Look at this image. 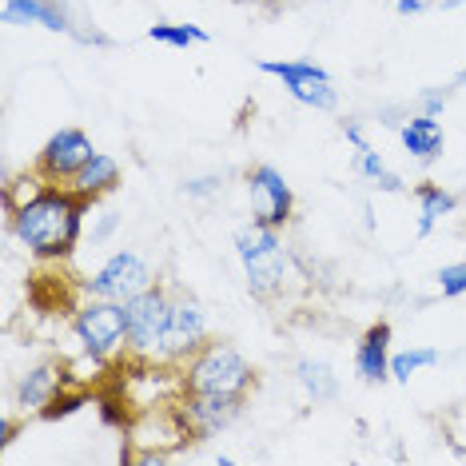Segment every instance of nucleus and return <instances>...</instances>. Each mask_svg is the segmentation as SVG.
Masks as SVG:
<instances>
[{
	"instance_id": "6",
	"label": "nucleus",
	"mask_w": 466,
	"mask_h": 466,
	"mask_svg": "<svg viewBox=\"0 0 466 466\" xmlns=\"http://www.w3.org/2000/svg\"><path fill=\"white\" fill-rule=\"evenodd\" d=\"M256 68L263 76H275L283 88H288L291 100H299L315 112H331L339 104L335 80L327 76V68H319L315 60H259Z\"/></svg>"
},
{
	"instance_id": "26",
	"label": "nucleus",
	"mask_w": 466,
	"mask_h": 466,
	"mask_svg": "<svg viewBox=\"0 0 466 466\" xmlns=\"http://www.w3.org/2000/svg\"><path fill=\"white\" fill-rule=\"evenodd\" d=\"M395 8H399V16H419L427 8V0H399Z\"/></svg>"
},
{
	"instance_id": "1",
	"label": "nucleus",
	"mask_w": 466,
	"mask_h": 466,
	"mask_svg": "<svg viewBox=\"0 0 466 466\" xmlns=\"http://www.w3.org/2000/svg\"><path fill=\"white\" fill-rule=\"evenodd\" d=\"M45 176L33 179L25 196L8 192V224H13L16 243L33 259H65L80 243L84 231V208L88 199L76 196L65 184H40Z\"/></svg>"
},
{
	"instance_id": "24",
	"label": "nucleus",
	"mask_w": 466,
	"mask_h": 466,
	"mask_svg": "<svg viewBox=\"0 0 466 466\" xmlns=\"http://www.w3.org/2000/svg\"><path fill=\"white\" fill-rule=\"evenodd\" d=\"M211 192H219V176H204V179L184 184V196H211Z\"/></svg>"
},
{
	"instance_id": "14",
	"label": "nucleus",
	"mask_w": 466,
	"mask_h": 466,
	"mask_svg": "<svg viewBox=\"0 0 466 466\" xmlns=\"http://www.w3.org/2000/svg\"><path fill=\"white\" fill-rule=\"evenodd\" d=\"M60 387H65V375H60L56 363H36L28 367L25 375L16 379L13 387V402L25 415H40V410L52 407V399L60 395Z\"/></svg>"
},
{
	"instance_id": "3",
	"label": "nucleus",
	"mask_w": 466,
	"mask_h": 466,
	"mask_svg": "<svg viewBox=\"0 0 466 466\" xmlns=\"http://www.w3.org/2000/svg\"><path fill=\"white\" fill-rule=\"evenodd\" d=\"M187 395H216L243 402L248 390L256 387V367L243 359L231 343H204L199 351L179 367Z\"/></svg>"
},
{
	"instance_id": "20",
	"label": "nucleus",
	"mask_w": 466,
	"mask_h": 466,
	"mask_svg": "<svg viewBox=\"0 0 466 466\" xmlns=\"http://www.w3.org/2000/svg\"><path fill=\"white\" fill-rule=\"evenodd\" d=\"M439 359L442 355L434 351V347H410V351H399V355H390V379H395V383H410V375L434 367Z\"/></svg>"
},
{
	"instance_id": "29",
	"label": "nucleus",
	"mask_w": 466,
	"mask_h": 466,
	"mask_svg": "<svg viewBox=\"0 0 466 466\" xmlns=\"http://www.w3.org/2000/svg\"><path fill=\"white\" fill-rule=\"evenodd\" d=\"M279 5H299V0H279Z\"/></svg>"
},
{
	"instance_id": "22",
	"label": "nucleus",
	"mask_w": 466,
	"mask_h": 466,
	"mask_svg": "<svg viewBox=\"0 0 466 466\" xmlns=\"http://www.w3.org/2000/svg\"><path fill=\"white\" fill-rule=\"evenodd\" d=\"M439 291L447 295V299H459V295H466V259L459 263H447V268H439Z\"/></svg>"
},
{
	"instance_id": "13",
	"label": "nucleus",
	"mask_w": 466,
	"mask_h": 466,
	"mask_svg": "<svg viewBox=\"0 0 466 466\" xmlns=\"http://www.w3.org/2000/svg\"><path fill=\"white\" fill-rule=\"evenodd\" d=\"M343 136H347V144L355 147V172L363 176L370 187H379V192H390V196L407 192L402 176H399V172H390L383 156H379L375 147L367 144V136H363V128H359V120H343Z\"/></svg>"
},
{
	"instance_id": "9",
	"label": "nucleus",
	"mask_w": 466,
	"mask_h": 466,
	"mask_svg": "<svg viewBox=\"0 0 466 466\" xmlns=\"http://www.w3.org/2000/svg\"><path fill=\"white\" fill-rule=\"evenodd\" d=\"M204 343H208V311L196 299H187V295H172L164 347L152 367H184Z\"/></svg>"
},
{
	"instance_id": "18",
	"label": "nucleus",
	"mask_w": 466,
	"mask_h": 466,
	"mask_svg": "<svg viewBox=\"0 0 466 466\" xmlns=\"http://www.w3.org/2000/svg\"><path fill=\"white\" fill-rule=\"evenodd\" d=\"M415 199H419V224H415L419 239H427L431 231L454 211V204H459V199H454L447 187H439V184H422L419 192H415Z\"/></svg>"
},
{
	"instance_id": "17",
	"label": "nucleus",
	"mask_w": 466,
	"mask_h": 466,
	"mask_svg": "<svg viewBox=\"0 0 466 466\" xmlns=\"http://www.w3.org/2000/svg\"><path fill=\"white\" fill-rule=\"evenodd\" d=\"M116 184H120V164H116L108 152H96L88 164L80 167L76 176L68 179L72 192L84 196L88 204H96V199H104L108 192H116Z\"/></svg>"
},
{
	"instance_id": "16",
	"label": "nucleus",
	"mask_w": 466,
	"mask_h": 466,
	"mask_svg": "<svg viewBox=\"0 0 466 466\" xmlns=\"http://www.w3.org/2000/svg\"><path fill=\"white\" fill-rule=\"evenodd\" d=\"M355 375L363 383H387L390 379V327L387 323H375L370 331L359 339L355 347Z\"/></svg>"
},
{
	"instance_id": "27",
	"label": "nucleus",
	"mask_w": 466,
	"mask_h": 466,
	"mask_svg": "<svg viewBox=\"0 0 466 466\" xmlns=\"http://www.w3.org/2000/svg\"><path fill=\"white\" fill-rule=\"evenodd\" d=\"M459 5H466V0H442V8H459Z\"/></svg>"
},
{
	"instance_id": "4",
	"label": "nucleus",
	"mask_w": 466,
	"mask_h": 466,
	"mask_svg": "<svg viewBox=\"0 0 466 466\" xmlns=\"http://www.w3.org/2000/svg\"><path fill=\"white\" fill-rule=\"evenodd\" d=\"M72 335L88 359H116L128 351V307L88 295L72 315Z\"/></svg>"
},
{
	"instance_id": "11",
	"label": "nucleus",
	"mask_w": 466,
	"mask_h": 466,
	"mask_svg": "<svg viewBox=\"0 0 466 466\" xmlns=\"http://www.w3.org/2000/svg\"><path fill=\"white\" fill-rule=\"evenodd\" d=\"M96 156V144H92V136L88 132H80V128H60V132H52L48 136V144L40 147V156H36V172L52 179V184H68L72 176L80 172L84 164Z\"/></svg>"
},
{
	"instance_id": "2",
	"label": "nucleus",
	"mask_w": 466,
	"mask_h": 466,
	"mask_svg": "<svg viewBox=\"0 0 466 466\" xmlns=\"http://www.w3.org/2000/svg\"><path fill=\"white\" fill-rule=\"evenodd\" d=\"M236 256L243 263V275H248V291L256 299H279L283 288L291 279V256H288V243H283L279 228L268 224H243L236 231Z\"/></svg>"
},
{
	"instance_id": "7",
	"label": "nucleus",
	"mask_w": 466,
	"mask_h": 466,
	"mask_svg": "<svg viewBox=\"0 0 466 466\" xmlns=\"http://www.w3.org/2000/svg\"><path fill=\"white\" fill-rule=\"evenodd\" d=\"M0 13L8 25H40L48 33H65L80 45H108V36L88 25L84 16H72V0H0Z\"/></svg>"
},
{
	"instance_id": "5",
	"label": "nucleus",
	"mask_w": 466,
	"mask_h": 466,
	"mask_svg": "<svg viewBox=\"0 0 466 466\" xmlns=\"http://www.w3.org/2000/svg\"><path fill=\"white\" fill-rule=\"evenodd\" d=\"M152 288H156V271L147 268V259L124 248L112 251L100 263V271L84 279V295H96V299H112V303H132Z\"/></svg>"
},
{
	"instance_id": "28",
	"label": "nucleus",
	"mask_w": 466,
	"mask_h": 466,
	"mask_svg": "<svg viewBox=\"0 0 466 466\" xmlns=\"http://www.w3.org/2000/svg\"><path fill=\"white\" fill-rule=\"evenodd\" d=\"M454 84H459V88H466V72H459V80H454Z\"/></svg>"
},
{
	"instance_id": "19",
	"label": "nucleus",
	"mask_w": 466,
	"mask_h": 466,
	"mask_svg": "<svg viewBox=\"0 0 466 466\" xmlns=\"http://www.w3.org/2000/svg\"><path fill=\"white\" fill-rule=\"evenodd\" d=\"M295 375H299L303 390L315 402H331L339 395V375L323 363V359H299V363H295Z\"/></svg>"
},
{
	"instance_id": "25",
	"label": "nucleus",
	"mask_w": 466,
	"mask_h": 466,
	"mask_svg": "<svg viewBox=\"0 0 466 466\" xmlns=\"http://www.w3.org/2000/svg\"><path fill=\"white\" fill-rule=\"evenodd\" d=\"M116 224H120V219H116V216H112V211H108V216H104V219H100V228H96V231H92V243H104V239H108V236H112V231H116Z\"/></svg>"
},
{
	"instance_id": "23",
	"label": "nucleus",
	"mask_w": 466,
	"mask_h": 466,
	"mask_svg": "<svg viewBox=\"0 0 466 466\" xmlns=\"http://www.w3.org/2000/svg\"><path fill=\"white\" fill-rule=\"evenodd\" d=\"M447 100H451V92H447V88H427V92L419 96V112L439 116V112H447Z\"/></svg>"
},
{
	"instance_id": "10",
	"label": "nucleus",
	"mask_w": 466,
	"mask_h": 466,
	"mask_svg": "<svg viewBox=\"0 0 466 466\" xmlns=\"http://www.w3.org/2000/svg\"><path fill=\"white\" fill-rule=\"evenodd\" d=\"M248 199H251V219L268 228H288L291 211H295V192L283 179L279 167L256 164L248 172Z\"/></svg>"
},
{
	"instance_id": "12",
	"label": "nucleus",
	"mask_w": 466,
	"mask_h": 466,
	"mask_svg": "<svg viewBox=\"0 0 466 466\" xmlns=\"http://www.w3.org/2000/svg\"><path fill=\"white\" fill-rule=\"evenodd\" d=\"M243 402L236 399H216V395H187V390H179V402H176V415L184 422V431L192 434V439H216L219 431H228L231 422L239 419Z\"/></svg>"
},
{
	"instance_id": "8",
	"label": "nucleus",
	"mask_w": 466,
	"mask_h": 466,
	"mask_svg": "<svg viewBox=\"0 0 466 466\" xmlns=\"http://www.w3.org/2000/svg\"><path fill=\"white\" fill-rule=\"evenodd\" d=\"M124 307H128V355L140 363H156L164 347L167 315H172V295L164 288H152Z\"/></svg>"
},
{
	"instance_id": "15",
	"label": "nucleus",
	"mask_w": 466,
	"mask_h": 466,
	"mask_svg": "<svg viewBox=\"0 0 466 466\" xmlns=\"http://www.w3.org/2000/svg\"><path fill=\"white\" fill-rule=\"evenodd\" d=\"M399 144L407 147L410 160L419 164H434L442 152H447V128L439 124V116L415 112L399 124Z\"/></svg>"
},
{
	"instance_id": "21",
	"label": "nucleus",
	"mask_w": 466,
	"mask_h": 466,
	"mask_svg": "<svg viewBox=\"0 0 466 466\" xmlns=\"http://www.w3.org/2000/svg\"><path fill=\"white\" fill-rule=\"evenodd\" d=\"M147 40L167 45V48H192V45H208L211 36L199 25H152L147 28Z\"/></svg>"
}]
</instances>
